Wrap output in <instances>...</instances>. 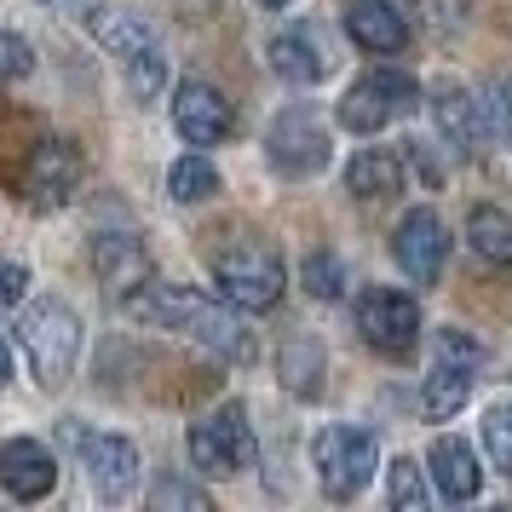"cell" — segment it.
Returning a JSON list of instances; mask_svg holds the SVG:
<instances>
[{
	"label": "cell",
	"instance_id": "obj_1",
	"mask_svg": "<svg viewBox=\"0 0 512 512\" xmlns=\"http://www.w3.org/2000/svg\"><path fill=\"white\" fill-rule=\"evenodd\" d=\"M127 311L139 323L179 328L190 340H202L208 351L231 357V363H254V334L242 328V317H231L219 300L196 294V288H173V282H144L139 294H127Z\"/></svg>",
	"mask_w": 512,
	"mask_h": 512
},
{
	"label": "cell",
	"instance_id": "obj_2",
	"mask_svg": "<svg viewBox=\"0 0 512 512\" xmlns=\"http://www.w3.org/2000/svg\"><path fill=\"white\" fill-rule=\"evenodd\" d=\"M87 29H93L98 47L121 64V75H127V87H133L139 104H150V98L162 93L167 52H162V35L144 24L139 12H127V6H93L87 12Z\"/></svg>",
	"mask_w": 512,
	"mask_h": 512
},
{
	"label": "cell",
	"instance_id": "obj_3",
	"mask_svg": "<svg viewBox=\"0 0 512 512\" xmlns=\"http://www.w3.org/2000/svg\"><path fill=\"white\" fill-rule=\"evenodd\" d=\"M18 340L29 351V369L35 380L58 392L64 380L75 374V357H81V317H75L64 300H35L18 323Z\"/></svg>",
	"mask_w": 512,
	"mask_h": 512
},
{
	"label": "cell",
	"instance_id": "obj_4",
	"mask_svg": "<svg viewBox=\"0 0 512 512\" xmlns=\"http://www.w3.org/2000/svg\"><path fill=\"white\" fill-rule=\"evenodd\" d=\"M213 282L242 311H271L282 300V259L265 242H231L213 254Z\"/></svg>",
	"mask_w": 512,
	"mask_h": 512
},
{
	"label": "cell",
	"instance_id": "obj_5",
	"mask_svg": "<svg viewBox=\"0 0 512 512\" xmlns=\"http://www.w3.org/2000/svg\"><path fill=\"white\" fill-rule=\"evenodd\" d=\"M374 438L357 432V426H323L317 443H311V466H317V484H323L328 501H351L357 489L369 484L374 472Z\"/></svg>",
	"mask_w": 512,
	"mask_h": 512
},
{
	"label": "cell",
	"instance_id": "obj_6",
	"mask_svg": "<svg viewBox=\"0 0 512 512\" xmlns=\"http://www.w3.org/2000/svg\"><path fill=\"white\" fill-rule=\"evenodd\" d=\"M190 461L202 472H213V478L254 466V426L242 415V403H219L213 415H202L190 426Z\"/></svg>",
	"mask_w": 512,
	"mask_h": 512
},
{
	"label": "cell",
	"instance_id": "obj_7",
	"mask_svg": "<svg viewBox=\"0 0 512 512\" xmlns=\"http://www.w3.org/2000/svg\"><path fill=\"white\" fill-rule=\"evenodd\" d=\"M415 104H420V87L403 70H374L340 98V121H346L351 133H380L386 121L415 116Z\"/></svg>",
	"mask_w": 512,
	"mask_h": 512
},
{
	"label": "cell",
	"instance_id": "obj_8",
	"mask_svg": "<svg viewBox=\"0 0 512 512\" xmlns=\"http://www.w3.org/2000/svg\"><path fill=\"white\" fill-rule=\"evenodd\" d=\"M265 156L288 179H311V173L328 167V127L311 110H282L265 133Z\"/></svg>",
	"mask_w": 512,
	"mask_h": 512
},
{
	"label": "cell",
	"instance_id": "obj_9",
	"mask_svg": "<svg viewBox=\"0 0 512 512\" xmlns=\"http://www.w3.org/2000/svg\"><path fill=\"white\" fill-rule=\"evenodd\" d=\"M357 334H363L374 351H386V357L415 351V340H420L415 300H409V294H397V288H369V294L357 300Z\"/></svg>",
	"mask_w": 512,
	"mask_h": 512
},
{
	"label": "cell",
	"instance_id": "obj_10",
	"mask_svg": "<svg viewBox=\"0 0 512 512\" xmlns=\"http://www.w3.org/2000/svg\"><path fill=\"white\" fill-rule=\"evenodd\" d=\"M81 173H87L81 150H75L70 139H47L35 156H29V179H24L29 208L35 213H58L75 190H81Z\"/></svg>",
	"mask_w": 512,
	"mask_h": 512
},
{
	"label": "cell",
	"instance_id": "obj_11",
	"mask_svg": "<svg viewBox=\"0 0 512 512\" xmlns=\"http://www.w3.org/2000/svg\"><path fill=\"white\" fill-rule=\"evenodd\" d=\"M392 259L415 282H438L443 277V259H449V236H443L438 213H432V208L403 213V225H397V236H392Z\"/></svg>",
	"mask_w": 512,
	"mask_h": 512
},
{
	"label": "cell",
	"instance_id": "obj_12",
	"mask_svg": "<svg viewBox=\"0 0 512 512\" xmlns=\"http://www.w3.org/2000/svg\"><path fill=\"white\" fill-rule=\"evenodd\" d=\"M52 484H58V461H52L47 443H35V438L0 443V489L12 501H47Z\"/></svg>",
	"mask_w": 512,
	"mask_h": 512
},
{
	"label": "cell",
	"instance_id": "obj_13",
	"mask_svg": "<svg viewBox=\"0 0 512 512\" xmlns=\"http://www.w3.org/2000/svg\"><path fill=\"white\" fill-rule=\"evenodd\" d=\"M93 271L116 300H127V294H139L144 282H150V254H144L139 236L104 231V236H93Z\"/></svg>",
	"mask_w": 512,
	"mask_h": 512
},
{
	"label": "cell",
	"instance_id": "obj_14",
	"mask_svg": "<svg viewBox=\"0 0 512 512\" xmlns=\"http://www.w3.org/2000/svg\"><path fill=\"white\" fill-rule=\"evenodd\" d=\"M173 127L185 133V144H219L231 133V104L208 81H185L173 93Z\"/></svg>",
	"mask_w": 512,
	"mask_h": 512
},
{
	"label": "cell",
	"instance_id": "obj_15",
	"mask_svg": "<svg viewBox=\"0 0 512 512\" xmlns=\"http://www.w3.org/2000/svg\"><path fill=\"white\" fill-rule=\"evenodd\" d=\"M87 478H93L98 501H127L139 489V449L127 438H87Z\"/></svg>",
	"mask_w": 512,
	"mask_h": 512
},
{
	"label": "cell",
	"instance_id": "obj_16",
	"mask_svg": "<svg viewBox=\"0 0 512 512\" xmlns=\"http://www.w3.org/2000/svg\"><path fill=\"white\" fill-rule=\"evenodd\" d=\"M265 58H271V70H277L282 81H294V87H311V81L328 75V52L311 29H282L277 41L265 47Z\"/></svg>",
	"mask_w": 512,
	"mask_h": 512
},
{
	"label": "cell",
	"instance_id": "obj_17",
	"mask_svg": "<svg viewBox=\"0 0 512 512\" xmlns=\"http://www.w3.org/2000/svg\"><path fill=\"white\" fill-rule=\"evenodd\" d=\"M432 484H438L443 501H472V495L484 489V472H478L472 443H461V438L432 443Z\"/></svg>",
	"mask_w": 512,
	"mask_h": 512
},
{
	"label": "cell",
	"instance_id": "obj_18",
	"mask_svg": "<svg viewBox=\"0 0 512 512\" xmlns=\"http://www.w3.org/2000/svg\"><path fill=\"white\" fill-rule=\"evenodd\" d=\"M346 29L363 52H403V41H409V24L397 18V6H386V0H351Z\"/></svg>",
	"mask_w": 512,
	"mask_h": 512
},
{
	"label": "cell",
	"instance_id": "obj_19",
	"mask_svg": "<svg viewBox=\"0 0 512 512\" xmlns=\"http://www.w3.org/2000/svg\"><path fill=\"white\" fill-rule=\"evenodd\" d=\"M438 127H443V139L455 144V150H484L489 133H484V110H478V98L461 93V87H443L438 93Z\"/></svg>",
	"mask_w": 512,
	"mask_h": 512
},
{
	"label": "cell",
	"instance_id": "obj_20",
	"mask_svg": "<svg viewBox=\"0 0 512 512\" xmlns=\"http://www.w3.org/2000/svg\"><path fill=\"white\" fill-rule=\"evenodd\" d=\"M466 397H472V369H455L443 357L438 369L426 374V386H420V409H426V420H449V415H461Z\"/></svg>",
	"mask_w": 512,
	"mask_h": 512
},
{
	"label": "cell",
	"instance_id": "obj_21",
	"mask_svg": "<svg viewBox=\"0 0 512 512\" xmlns=\"http://www.w3.org/2000/svg\"><path fill=\"white\" fill-rule=\"evenodd\" d=\"M346 185H351V196L380 202V196H397V190H403V167H397V156H386V150H363V156H351Z\"/></svg>",
	"mask_w": 512,
	"mask_h": 512
},
{
	"label": "cell",
	"instance_id": "obj_22",
	"mask_svg": "<svg viewBox=\"0 0 512 512\" xmlns=\"http://www.w3.org/2000/svg\"><path fill=\"white\" fill-rule=\"evenodd\" d=\"M282 386L294 397H317L323 392V346L317 340H288L282 346Z\"/></svg>",
	"mask_w": 512,
	"mask_h": 512
},
{
	"label": "cell",
	"instance_id": "obj_23",
	"mask_svg": "<svg viewBox=\"0 0 512 512\" xmlns=\"http://www.w3.org/2000/svg\"><path fill=\"white\" fill-rule=\"evenodd\" d=\"M466 236H472V248L495 265H512V213L507 208H472L466 219Z\"/></svg>",
	"mask_w": 512,
	"mask_h": 512
},
{
	"label": "cell",
	"instance_id": "obj_24",
	"mask_svg": "<svg viewBox=\"0 0 512 512\" xmlns=\"http://www.w3.org/2000/svg\"><path fill=\"white\" fill-rule=\"evenodd\" d=\"M167 190H173V202H208L219 190V167L208 156H179L173 173H167Z\"/></svg>",
	"mask_w": 512,
	"mask_h": 512
},
{
	"label": "cell",
	"instance_id": "obj_25",
	"mask_svg": "<svg viewBox=\"0 0 512 512\" xmlns=\"http://www.w3.org/2000/svg\"><path fill=\"white\" fill-rule=\"evenodd\" d=\"M478 110H484L489 144H507L512 150V81H489L484 98H478Z\"/></svg>",
	"mask_w": 512,
	"mask_h": 512
},
{
	"label": "cell",
	"instance_id": "obj_26",
	"mask_svg": "<svg viewBox=\"0 0 512 512\" xmlns=\"http://www.w3.org/2000/svg\"><path fill=\"white\" fill-rule=\"evenodd\" d=\"M305 288H311L317 300H340V288H346V265H340V254H311L305 259Z\"/></svg>",
	"mask_w": 512,
	"mask_h": 512
},
{
	"label": "cell",
	"instance_id": "obj_27",
	"mask_svg": "<svg viewBox=\"0 0 512 512\" xmlns=\"http://www.w3.org/2000/svg\"><path fill=\"white\" fill-rule=\"evenodd\" d=\"M484 449H489V461L512 478V409H507V403L484 415Z\"/></svg>",
	"mask_w": 512,
	"mask_h": 512
},
{
	"label": "cell",
	"instance_id": "obj_28",
	"mask_svg": "<svg viewBox=\"0 0 512 512\" xmlns=\"http://www.w3.org/2000/svg\"><path fill=\"white\" fill-rule=\"evenodd\" d=\"M392 507L397 512H420L426 507V478L415 461H392Z\"/></svg>",
	"mask_w": 512,
	"mask_h": 512
},
{
	"label": "cell",
	"instance_id": "obj_29",
	"mask_svg": "<svg viewBox=\"0 0 512 512\" xmlns=\"http://www.w3.org/2000/svg\"><path fill=\"white\" fill-rule=\"evenodd\" d=\"M35 70V52H29L24 35H12V29H0V81H24Z\"/></svg>",
	"mask_w": 512,
	"mask_h": 512
},
{
	"label": "cell",
	"instance_id": "obj_30",
	"mask_svg": "<svg viewBox=\"0 0 512 512\" xmlns=\"http://www.w3.org/2000/svg\"><path fill=\"white\" fill-rule=\"evenodd\" d=\"M150 507H208V495L202 489H190V484H179V478H162V484L150 489Z\"/></svg>",
	"mask_w": 512,
	"mask_h": 512
},
{
	"label": "cell",
	"instance_id": "obj_31",
	"mask_svg": "<svg viewBox=\"0 0 512 512\" xmlns=\"http://www.w3.org/2000/svg\"><path fill=\"white\" fill-rule=\"evenodd\" d=\"M24 288H29L24 265H0V311H12V305L24 300Z\"/></svg>",
	"mask_w": 512,
	"mask_h": 512
},
{
	"label": "cell",
	"instance_id": "obj_32",
	"mask_svg": "<svg viewBox=\"0 0 512 512\" xmlns=\"http://www.w3.org/2000/svg\"><path fill=\"white\" fill-rule=\"evenodd\" d=\"M12 380V351H6V340H0V386Z\"/></svg>",
	"mask_w": 512,
	"mask_h": 512
},
{
	"label": "cell",
	"instance_id": "obj_33",
	"mask_svg": "<svg viewBox=\"0 0 512 512\" xmlns=\"http://www.w3.org/2000/svg\"><path fill=\"white\" fill-rule=\"evenodd\" d=\"M259 6H288V0H259Z\"/></svg>",
	"mask_w": 512,
	"mask_h": 512
},
{
	"label": "cell",
	"instance_id": "obj_34",
	"mask_svg": "<svg viewBox=\"0 0 512 512\" xmlns=\"http://www.w3.org/2000/svg\"><path fill=\"white\" fill-rule=\"evenodd\" d=\"M47 6H70V0H47Z\"/></svg>",
	"mask_w": 512,
	"mask_h": 512
}]
</instances>
